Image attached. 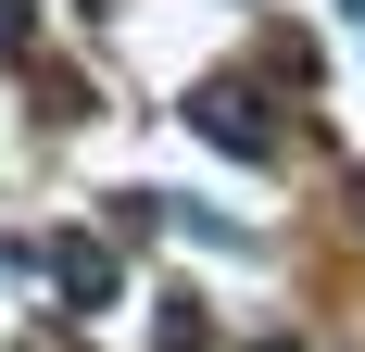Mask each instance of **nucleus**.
<instances>
[{"mask_svg":"<svg viewBox=\"0 0 365 352\" xmlns=\"http://www.w3.org/2000/svg\"><path fill=\"white\" fill-rule=\"evenodd\" d=\"M202 139H227V151H277V126L252 113V88H202Z\"/></svg>","mask_w":365,"mask_h":352,"instance_id":"obj_1","label":"nucleus"}]
</instances>
